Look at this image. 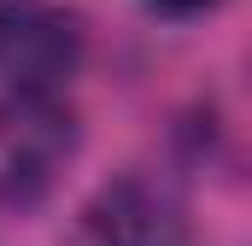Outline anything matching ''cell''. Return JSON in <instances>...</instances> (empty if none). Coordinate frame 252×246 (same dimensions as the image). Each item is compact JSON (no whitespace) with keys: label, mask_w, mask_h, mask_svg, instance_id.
Listing matches in <instances>:
<instances>
[{"label":"cell","mask_w":252,"mask_h":246,"mask_svg":"<svg viewBox=\"0 0 252 246\" xmlns=\"http://www.w3.org/2000/svg\"><path fill=\"white\" fill-rule=\"evenodd\" d=\"M82 18L64 0H0V199H41L76 153L64 106L82 70Z\"/></svg>","instance_id":"cell-1"},{"label":"cell","mask_w":252,"mask_h":246,"mask_svg":"<svg viewBox=\"0 0 252 246\" xmlns=\"http://www.w3.org/2000/svg\"><path fill=\"white\" fill-rule=\"evenodd\" d=\"M64 246H193L182 199L153 176H118L82 211Z\"/></svg>","instance_id":"cell-2"},{"label":"cell","mask_w":252,"mask_h":246,"mask_svg":"<svg viewBox=\"0 0 252 246\" xmlns=\"http://www.w3.org/2000/svg\"><path fill=\"white\" fill-rule=\"evenodd\" d=\"M153 12H205V6H217V0H147Z\"/></svg>","instance_id":"cell-3"}]
</instances>
